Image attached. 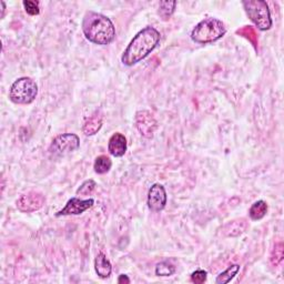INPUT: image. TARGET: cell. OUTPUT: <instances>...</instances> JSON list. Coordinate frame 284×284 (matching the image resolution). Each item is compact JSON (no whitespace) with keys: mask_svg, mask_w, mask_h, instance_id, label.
<instances>
[{"mask_svg":"<svg viewBox=\"0 0 284 284\" xmlns=\"http://www.w3.org/2000/svg\"><path fill=\"white\" fill-rule=\"evenodd\" d=\"M160 43V32L153 27H146L134 36L124 50L121 60L126 66H133L156 49Z\"/></svg>","mask_w":284,"mask_h":284,"instance_id":"1","label":"cell"},{"mask_svg":"<svg viewBox=\"0 0 284 284\" xmlns=\"http://www.w3.org/2000/svg\"><path fill=\"white\" fill-rule=\"evenodd\" d=\"M82 31L89 41L101 46L111 44L116 37V28L112 21L108 17L94 11H88L85 15Z\"/></svg>","mask_w":284,"mask_h":284,"instance_id":"2","label":"cell"},{"mask_svg":"<svg viewBox=\"0 0 284 284\" xmlns=\"http://www.w3.org/2000/svg\"><path fill=\"white\" fill-rule=\"evenodd\" d=\"M227 32L223 22L217 18H206L199 22L191 32V38L194 43L209 44L222 38Z\"/></svg>","mask_w":284,"mask_h":284,"instance_id":"3","label":"cell"},{"mask_svg":"<svg viewBox=\"0 0 284 284\" xmlns=\"http://www.w3.org/2000/svg\"><path fill=\"white\" fill-rule=\"evenodd\" d=\"M38 94V86L28 77L17 79L9 91V99L16 104H29L33 102Z\"/></svg>","mask_w":284,"mask_h":284,"instance_id":"4","label":"cell"},{"mask_svg":"<svg viewBox=\"0 0 284 284\" xmlns=\"http://www.w3.org/2000/svg\"><path fill=\"white\" fill-rule=\"evenodd\" d=\"M245 13L260 30H269L272 27L269 6L262 0H245L243 2Z\"/></svg>","mask_w":284,"mask_h":284,"instance_id":"5","label":"cell"},{"mask_svg":"<svg viewBox=\"0 0 284 284\" xmlns=\"http://www.w3.org/2000/svg\"><path fill=\"white\" fill-rule=\"evenodd\" d=\"M80 147V139L75 133L60 134L53 139L49 148L51 155L61 157L76 151Z\"/></svg>","mask_w":284,"mask_h":284,"instance_id":"6","label":"cell"},{"mask_svg":"<svg viewBox=\"0 0 284 284\" xmlns=\"http://www.w3.org/2000/svg\"><path fill=\"white\" fill-rule=\"evenodd\" d=\"M135 128L145 138L150 139L158 128V122L149 111H138L134 118Z\"/></svg>","mask_w":284,"mask_h":284,"instance_id":"7","label":"cell"},{"mask_svg":"<svg viewBox=\"0 0 284 284\" xmlns=\"http://www.w3.org/2000/svg\"><path fill=\"white\" fill-rule=\"evenodd\" d=\"M17 208L21 212H34L43 208L45 204V197L40 192L30 191L26 194H22L17 200Z\"/></svg>","mask_w":284,"mask_h":284,"instance_id":"8","label":"cell"},{"mask_svg":"<svg viewBox=\"0 0 284 284\" xmlns=\"http://www.w3.org/2000/svg\"><path fill=\"white\" fill-rule=\"evenodd\" d=\"M167 204V192L163 186L156 183L148 192V206L153 212H160Z\"/></svg>","mask_w":284,"mask_h":284,"instance_id":"9","label":"cell"},{"mask_svg":"<svg viewBox=\"0 0 284 284\" xmlns=\"http://www.w3.org/2000/svg\"><path fill=\"white\" fill-rule=\"evenodd\" d=\"M93 203H94L93 199L81 200L78 198H71L67 202V204L64 205V208L56 213V217L81 215V213H84L85 211L92 208Z\"/></svg>","mask_w":284,"mask_h":284,"instance_id":"10","label":"cell"},{"mask_svg":"<svg viewBox=\"0 0 284 284\" xmlns=\"http://www.w3.org/2000/svg\"><path fill=\"white\" fill-rule=\"evenodd\" d=\"M108 150L111 156L122 157L127 151V139L122 133H115L109 140Z\"/></svg>","mask_w":284,"mask_h":284,"instance_id":"11","label":"cell"},{"mask_svg":"<svg viewBox=\"0 0 284 284\" xmlns=\"http://www.w3.org/2000/svg\"><path fill=\"white\" fill-rule=\"evenodd\" d=\"M94 270L101 279H106L112 272V265L103 253H99L94 260Z\"/></svg>","mask_w":284,"mask_h":284,"instance_id":"12","label":"cell"},{"mask_svg":"<svg viewBox=\"0 0 284 284\" xmlns=\"http://www.w3.org/2000/svg\"><path fill=\"white\" fill-rule=\"evenodd\" d=\"M102 127V116L96 112L92 115L89 119L85 122L84 127H82V132L86 135H93L96 134Z\"/></svg>","mask_w":284,"mask_h":284,"instance_id":"13","label":"cell"},{"mask_svg":"<svg viewBox=\"0 0 284 284\" xmlns=\"http://www.w3.org/2000/svg\"><path fill=\"white\" fill-rule=\"evenodd\" d=\"M266 212H268V204H266V202H264V201L260 200L257 201L254 204H252L250 211H248V216H250L252 220L258 221L265 217Z\"/></svg>","mask_w":284,"mask_h":284,"instance_id":"14","label":"cell"},{"mask_svg":"<svg viewBox=\"0 0 284 284\" xmlns=\"http://www.w3.org/2000/svg\"><path fill=\"white\" fill-rule=\"evenodd\" d=\"M246 229V223L244 220H235L228 223L224 227V233L228 236H236L243 233Z\"/></svg>","mask_w":284,"mask_h":284,"instance_id":"15","label":"cell"},{"mask_svg":"<svg viewBox=\"0 0 284 284\" xmlns=\"http://www.w3.org/2000/svg\"><path fill=\"white\" fill-rule=\"evenodd\" d=\"M239 271H240V265L239 264L230 265L226 271H223L222 273L218 275L216 283L217 284H227V283H229L236 274H238Z\"/></svg>","mask_w":284,"mask_h":284,"instance_id":"16","label":"cell"},{"mask_svg":"<svg viewBox=\"0 0 284 284\" xmlns=\"http://www.w3.org/2000/svg\"><path fill=\"white\" fill-rule=\"evenodd\" d=\"M111 159L106 156H99L93 164V169L98 174H104L111 169Z\"/></svg>","mask_w":284,"mask_h":284,"instance_id":"17","label":"cell"},{"mask_svg":"<svg viewBox=\"0 0 284 284\" xmlns=\"http://www.w3.org/2000/svg\"><path fill=\"white\" fill-rule=\"evenodd\" d=\"M236 33H239L242 37L246 38L250 43L253 45L254 48L258 50V45H259V39H258V34L256 32V30L251 27V26H245L243 28L239 29Z\"/></svg>","mask_w":284,"mask_h":284,"instance_id":"18","label":"cell"},{"mask_svg":"<svg viewBox=\"0 0 284 284\" xmlns=\"http://www.w3.org/2000/svg\"><path fill=\"white\" fill-rule=\"evenodd\" d=\"M175 6H176L175 2H161L159 7V15L161 16L164 20L169 19V18L174 13Z\"/></svg>","mask_w":284,"mask_h":284,"instance_id":"19","label":"cell"},{"mask_svg":"<svg viewBox=\"0 0 284 284\" xmlns=\"http://www.w3.org/2000/svg\"><path fill=\"white\" fill-rule=\"evenodd\" d=\"M174 272H175V266L172 263H170L169 261L160 262L156 266V274L158 276H170L174 274Z\"/></svg>","mask_w":284,"mask_h":284,"instance_id":"20","label":"cell"},{"mask_svg":"<svg viewBox=\"0 0 284 284\" xmlns=\"http://www.w3.org/2000/svg\"><path fill=\"white\" fill-rule=\"evenodd\" d=\"M283 257H284L283 243H282V242H279V243L275 244L273 251H272V253H271V263L275 265V266H277L282 262Z\"/></svg>","mask_w":284,"mask_h":284,"instance_id":"21","label":"cell"},{"mask_svg":"<svg viewBox=\"0 0 284 284\" xmlns=\"http://www.w3.org/2000/svg\"><path fill=\"white\" fill-rule=\"evenodd\" d=\"M97 185H96V182H94L93 180H87L85 181L82 185L80 186V188L77 190V194H80V195H89V194H91L93 191H94V189H96Z\"/></svg>","mask_w":284,"mask_h":284,"instance_id":"22","label":"cell"},{"mask_svg":"<svg viewBox=\"0 0 284 284\" xmlns=\"http://www.w3.org/2000/svg\"><path fill=\"white\" fill-rule=\"evenodd\" d=\"M23 7L26 9V13L30 16L39 15L40 8L38 2H32V0H25L23 2Z\"/></svg>","mask_w":284,"mask_h":284,"instance_id":"23","label":"cell"},{"mask_svg":"<svg viewBox=\"0 0 284 284\" xmlns=\"http://www.w3.org/2000/svg\"><path fill=\"white\" fill-rule=\"evenodd\" d=\"M206 271L204 270H197L191 274V281L195 284H202L206 281Z\"/></svg>","mask_w":284,"mask_h":284,"instance_id":"24","label":"cell"},{"mask_svg":"<svg viewBox=\"0 0 284 284\" xmlns=\"http://www.w3.org/2000/svg\"><path fill=\"white\" fill-rule=\"evenodd\" d=\"M118 283H120V284H122V283H130V280H129V277H128V275H126V274H121L120 276H119V279H118Z\"/></svg>","mask_w":284,"mask_h":284,"instance_id":"25","label":"cell"}]
</instances>
